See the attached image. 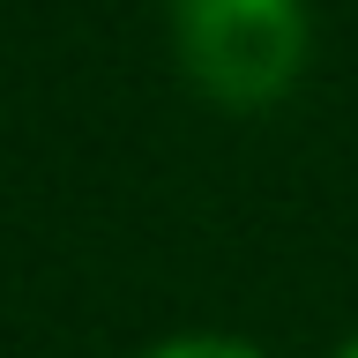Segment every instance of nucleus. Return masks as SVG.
Here are the masks:
<instances>
[{"label": "nucleus", "mask_w": 358, "mask_h": 358, "mask_svg": "<svg viewBox=\"0 0 358 358\" xmlns=\"http://www.w3.org/2000/svg\"><path fill=\"white\" fill-rule=\"evenodd\" d=\"M172 45L201 97L262 112L306 67V0H172Z\"/></svg>", "instance_id": "1"}, {"label": "nucleus", "mask_w": 358, "mask_h": 358, "mask_svg": "<svg viewBox=\"0 0 358 358\" xmlns=\"http://www.w3.org/2000/svg\"><path fill=\"white\" fill-rule=\"evenodd\" d=\"M336 358H358V336H351V343H343V351H336Z\"/></svg>", "instance_id": "3"}, {"label": "nucleus", "mask_w": 358, "mask_h": 358, "mask_svg": "<svg viewBox=\"0 0 358 358\" xmlns=\"http://www.w3.org/2000/svg\"><path fill=\"white\" fill-rule=\"evenodd\" d=\"M142 358H268V351H254L239 336H172V343H150Z\"/></svg>", "instance_id": "2"}]
</instances>
